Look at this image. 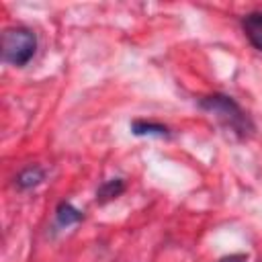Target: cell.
Wrapping results in <instances>:
<instances>
[{"mask_svg":"<svg viewBox=\"0 0 262 262\" xmlns=\"http://www.w3.org/2000/svg\"><path fill=\"white\" fill-rule=\"evenodd\" d=\"M196 104H199V108H203L205 113L215 117L219 121V125L225 131H229L233 137H237V139H248L256 129L252 119H250V115L229 94L213 92V94L201 96L196 100Z\"/></svg>","mask_w":262,"mask_h":262,"instance_id":"6da1fadb","label":"cell"},{"mask_svg":"<svg viewBox=\"0 0 262 262\" xmlns=\"http://www.w3.org/2000/svg\"><path fill=\"white\" fill-rule=\"evenodd\" d=\"M37 53V35L27 27H10L2 33V59L12 68H25Z\"/></svg>","mask_w":262,"mask_h":262,"instance_id":"7a4b0ae2","label":"cell"},{"mask_svg":"<svg viewBox=\"0 0 262 262\" xmlns=\"http://www.w3.org/2000/svg\"><path fill=\"white\" fill-rule=\"evenodd\" d=\"M45 176H47V172H45L43 166H39V164H29V166H25V168L14 176V188L20 190V192L33 190V188H37L39 184L45 182Z\"/></svg>","mask_w":262,"mask_h":262,"instance_id":"3957f363","label":"cell"},{"mask_svg":"<svg viewBox=\"0 0 262 262\" xmlns=\"http://www.w3.org/2000/svg\"><path fill=\"white\" fill-rule=\"evenodd\" d=\"M242 31L250 45L262 53V10H252L242 16Z\"/></svg>","mask_w":262,"mask_h":262,"instance_id":"277c9868","label":"cell"},{"mask_svg":"<svg viewBox=\"0 0 262 262\" xmlns=\"http://www.w3.org/2000/svg\"><path fill=\"white\" fill-rule=\"evenodd\" d=\"M129 129L137 137H170V127L164 125V123H158V121L133 119Z\"/></svg>","mask_w":262,"mask_h":262,"instance_id":"5b68a950","label":"cell"},{"mask_svg":"<svg viewBox=\"0 0 262 262\" xmlns=\"http://www.w3.org/2000/svg\"><path fill=\"white\" fill-rule=\"evenodd\" d=\"M125 188H127V184H125L123 178H119V176L108 178V180H104V182L96 188V203H98V205H104V203H108V201L121 196V194L125 192Z\"/></svg>","mask_w":262,"mask_h":262,"instance_id":"8992f818","label":"cell"},{"mask_svg":"<svg viewBox=\"0 0 262 262\" xmlns=\"http://www.w3.org/2000/svg\"><path fill=\"white\" fill-rule=\"evenodd\" d=\"M82 219H84V213H82L78 207H74L70 201L57 203V207H55V223H57L59 227L76 225V223H80Z\"/></svg>","mask_w":262,"mask_h":262,"instance_id":"52a82bcc","label":"cell"},{"mask_svg":"<svg viewBox=\"0 0 262 262\" xmlns=\"http://www.w3.org/2000/svg\"><path fill=\"white\" fill-rule=\"evenodd\" d=\"M217 262H248V254H242V252L227 254V256H221Z\"/></svg>","mask_w":262,"mask_h":262,"instance_id":"ba28073f","label":"cell"}]
</instances>
